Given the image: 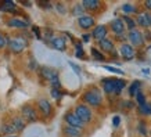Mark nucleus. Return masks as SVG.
Segmentation results:
<instances>
[{
    "instance_id": "29",
    "label": "nucleus",
    "mask_w": 151,
    "mask_h": 137,
    "mask_svg": "<svg viewBox=\"0 0 151 137\" xmlns=\"http://www.w3.org/2000/svg\"><path fill=\"white\" fill-rule=\"evenodd\" d=\"M125 89V80L122 79H116V87H115V94H119L121 91Z\"/></svg>"
},
{
    "instance_id": "22",
    "label": "nucleus",
    "mask_w": 151,
    "mask_h": 137,
    "mask_svg": "<svg viewBox=\"0 0 151 137\" xmlns=\"http://www.w3.org/2000/svg\"><path fill=\"white\" fill-rule=\"evenodd\" d=\"M1 133L3 134H9V136H15L14 133H18L17 129L13 126V123H6L1 126Z\"/></svg>"
},
{
    "instance_id": "25",
    "label": "nucleus",
    "mask_w": 151,
    "mask_h": 137,
    "mask_svg": "<svg viewBox=\"0 0 151 137\" xmlns=\"http://www.w3.org/2000/svg\"><path fill=\"white\" fill-rule=\"evenodd\" d=\"M83 13H85V7L82 6V3L81 4H75L72 9V14L73 15H76L78 18H81V17H83Z\"/></svg>"
},
{
    "instance_id": "37",
    "label": "nucleus",
    "mask_w": 151,
    "mask_h": 137,
    "mask_svg": "<svg viewBox=\"0 0 151 137\" xmlns=\"http://www.w3.org/2000/svg\"><path fill=\"white\" fill-rule=\"evenodd\" d=\"M69 65L72 67V69H73V71H75L76 73H78V75H81V68H78V65H75L73 62H69Z\"/></svg>"
},
{
    "instance_id": "10",
    "label": "nucleus",
    "mask_w": 151,
    "mask_h": 137,
    "mask_svg": "<svg viewBox=\"0 0 151 137\" xmlns=\"http://www.w3.org/2000/svg\"><path fill=\"white\" fill-rule=\"evenodd\" d=\"M39 73H40V78L46 79V80H49V82H51V80H54V79L58 78L57 71L53 69V68H50V67H40Z\"/></svg>"
},
{
    "instance_id": "15",
    "label": "nucleus",
    "mask_w": 151,
    "mask_h": 137,
    "mask_svg": "<svg viewBox=\"0 0 151 137\" xmlns=\"http://www.w3.org/2000/svg\"><path fill=\"white\" fill-rule=\"evenodd\" d=\"M51 46H53V49L58 51H64L67 49V42L63 36H55L51 39Z\"/></svg>"
},
{
    "instance_id": "31",
    "label": "nucleus",
    "mask_w": 151,
    "mask_h": 137,
    "mask_svg": "<svg viewBox=\"0 0 151 137\" xmlns=\"http://www.w3.org/2000/svg\"><path fill=\"white\" fill-rule=\"evenodd\" d=\"M136 101H137L139 107H140V105H144V104H146V97H144V94H143L142 91H139L137 94H136Z\"/></svg>"
},
{
    "instance_id": "1",
    "label": "nucleus",
    "mask_w": 151,
    "mask_h": 137,
    "mask_svg": "<svg viewBox=\"0 0 151 137\" xmlns=\"http://www.w3.org/2000/svg\"><path fill=\"white\" fill-rule=\"evenodd\" d=\"M83 101L89 104L90 107H100L101 103H103V97H101V93L99 89L93 87L90 90H87L85 94H83Z\"/></svg>"
},
{
    "instance_id": "13",
    "label": "nucleus",
    "mask_w": 151,
    "mask_h": 137,
    "mask_svg": "<svg viewBox=\"0 0 151 137\" xmlns=\"http://www.w3.org/2000/svg\"><path fill=\"white\" fill-rule=\"evenodd\" d=\"M136 24L143 28H151V13H142L137 15Z\"/></svg>"
},
{
    "instance_id": "9",
    "label": "nucleus",
    "mask_w": 151,
    "mask_h": 137,
    "mask_svg": "<svg viewBox=\"0 0 151 137\" xmlns=\"http://www.w3.org/2000/svg\"><path fill=\"white\" fill-rule=\"evenodd\" d=\"M119 53H121V55H122V58L125 61H130V60L134 58V49L132 47V44L122 43L121 47H119Z\"/></svg>"
},
{
    "instance_id": "6",
    "label": "nucleus",
    "mask_w": 151,
    "mask_h": 137,
    "mask_svg": "<svg viewBox=\"0 0 151 137\" xmlns=\"http://www.w3.org/2000/svg\"><path fill=\"white\" fill-rule=\"evenodd\" d=\"M128 39L129 42L132 43V47H142L144 44V36H143V33L137 29H133V31H129L128 33Z\"/></svg>"
},
{
    "instance_id": "34",
    "label": "nucleus",
    "mask_w": 151,
    "mask_h": 137,
    "mask_svg": "<svg viewBox=\"0 0 151 137\" xmlns=\"http://www.w3.org/2000/svg\"><path fill=\"white\" fill-rule=\"evenodd\" d=\"M51 96L54 97V98H57V100H60V98H61V93H60V89H51Z\"/></svg>"
},
{
    "instance_id": "5",
    "label": "nucleus",
    "mask_w": 151,
    "mask_h": 137,
    "mask_svg": "<svg viewBox=\"0 0 151 137\" xmlns=\"http://www.w3.org/2000/svg\"><path fill=\"white\" fill-rule=\"evenodd\" d=\"M110 28L112 29V32L115 33V36L118 37V39H125V22L122 19L119 18H115L112 19L110 22Z\"/></svg>"
},
{
    "instance_id": "4",
    "label": "nucleus",
    "mask_w": 151,
    "mask_h": 137,
    "mask_svg": "<svg viewBox=\"0 0 151 137\" xmlns=\"http://www.w3.org/2000/svg\"><path fill=\"white\" fill-rule=\"evenodd\" d=\"M21 114H22V118L25 119V122H36L37 121V111L35 110V107L31 104H25L21 110Z\"/></svg>"
},
{
    "instance_id": "12",
    "label": "nucleus",
    "mask_w": 151,
    "mask_h": 137,
    "mask_svg": "<svg viewBox=\"0 0 151 137\" xmlns=\"http://www.w3.org/2000/svg\"><path fill=\"white\" fill-rule=\"evenodd\" d=\"M78 25L82 29H90L94 27V18L92 15H83V17L78 18Z\"/></svg>"
},
{
    "instance_id": "16",
    "label": "nucleus",
    "mask_w": 151,
    "mask_h": 137,
    "mask_svg": "<svg viewBox=\"0 0 151 137\" xmlns=\"http://www.w3.org/2000/svg\"><path fill=\"white\" fill-rule=\"evenodd\" d=\"M82 6L87 11H99L101 7V1H99V0H83Z\"/></svg>"
},
{
    "instance_id": "26",
    "label": "nucleus",
    "mask_w": 151,
    "mask_h": 137,
    "mask_svg": "<svg viewBox=\"0 0 151 137\" xmlns=\"http://www.w3.org/2000/svg\"><path fill=\"white\" fill-rule=\"evenodd\" d=\"M122 11L125 13V15H128V14H133V13H137L136 7H134L133 4H129V3H126V4L122 6Z\"/></svg>"
},
{
    "instance_id": "35",
    "label": "nucleus",
    "mask_w": 151,
    "mask_h": 137,
    "mask_svg": "<svg viewBox=\"0 0 151 137\" xmlns=\"http://www.w3.org/2000/svg\"><path fill=\"white\" fill-rule=\"evenodd\" d=\"M7 42H9V40H7V39L1 35V33H0V49H4L6 46H7Z\"/></svg>"
},
{
    "instance_id": "38",
    "label": "nucleus",
    "mask_w": 151,
    "mask_h": 137,
    "mask_svg": "<svg viewBox=\"0 0 151 137\" xmlns=\"http://www.w3.org/2000/svg\"><path fill=\"white\" fill-rule=\"evenodd\" d=\"M119 122H121V118H119V116H114V119H112V125H114L115 128L119 126Z\"/></svg>"
},
{
    "instance_id": "7",
    "label": "nucleus",
    "mask_w": 151,
    "mask_h": 137,
    "mask_svg": "<svg viewBox=\"0 0 151 137\" xmlns=\"http://www.w3.org/2000/svg\"><path fill=\"white\" fill-rule=\"evenodd\" d=\"M64 119H65V122H67V125H68V126H71V128H75V129H81V130H82L83 125H85L82 121H81V119H79L75 114H72V112L65 114Z\"/></svg>"
},
{
    "instance_id": "24",
    "label": "nucleus",
    "mask_w": 151,
    "mask_h": 137,
    "mask_svg": "<svg viewBox=\"0 0 151 137\" xmlns=\"http://www.w3.org/2000/svg\"><path fill=\"white\" fill-rule=\"evenodd\" d=\"M122 21L125 22V25L129 28V31H133V29H136V21H133L129 15H124V18Z\"/></svg>"
},
{
    "instance_id": "28",
    "label": "nucleus",
    "mask_w": 151,
    "mask_h": 137,
    "mask_svg": "<svg viewBox=\"0 0 151 137\" xmlns=\"http://www.w3.org/2000/svg\"><path fill=\"white\" fill-rule=\"evenodd\" d=\"M92 55H93V58H96L97 61H104V55H103V53L99 51L97 49H94V47L92 49Z\"/></svg>"
},
{
    "instance_id": "39",
    "label": "nucleus",
    "mask_w": 151,
    "mask_h": 137,
    "mask_svg": "<svg viewBox=\"0 0 151 137\" xmlns=\"http://www.w3.org/2000/svg\"><path fill=\"white\" fill-rule=\"evenodd\" d=\"M144 7H146L147 10H151V0H146V1H144Z\"/></svg>"
},
{
    "instance_id": "32",
    "label": "nucleus",
    "mask_w": 151,
    "mask_h": 137,
    "mask_svg": "<svg viewBox=\"0 0 151 137\" xmlns=\"http://www.w3.org/2000/svg\"><path fill=\"white\" fill-rule=\"evenodd\" d=\"M104 68L112 73H116V75H124V71H121L118 68H114V67H110V65H104Z\"/></svg>"
},
{
    "instance_id": "18",
    "label": "nucleus",
    "mask_w": 151,
    "mask_h": 137,
    "mask_svg": "<svg viewBox=\"0 0 151 137\" xmlns=\"http://www.w3.org/2000/svg\"><path fill=\"white\" fill-rule=\"evenodd\" d=\"M99 47L104 53H112L114 51V42L111 40V39H104V40L99 42Z\"/></svg>"
},
{
    "instance_id": "8",
    "label": "nucleus",
    "mask_w": 151,
    "mask_h": 137,
    "mask_svg": "<svg viewBox=\"0 0 151 137\" xmlns=\"http://www.w3.org/2000/svg\"><path fill=\"white\" fill-rule=\"evenodd\" d=\"M37 110L40 111V114L43 115V116H50L51 112H53V107H51V104L49 103V100H46V98H39L37 100Z\"/></svg>"
},
{
    "instance_id": "17",
    "label": "nucleus",
    "mask_w": 151,
    "mask_h": 137,
    "mask_svg": "<svg viewBox=\"0 0 151 137\" xmlns=\"http://www.w3.org/2000/svg\"><path fill=\"white\" fill-rule=\"evenodd\" d=\"M7 25L11 28H19V29H24V28H28L29 27V22L25 21L22 18H11L7 21Z\"/></svg>"
},
{
    "instance_id": "41",
    "label": "nucleus",
    "mask_w": 151,
    "mask_h": 137,
    "mask_svg": "<svg viewBox=\"0 0 151 137\" xmlns=\"http://www.w3.org/2000/svg\"><path fill=\"white\" fill-rule=\"evenodd\" d=\"M7 137H18V136H7Z\"/></svg>"
},
{
    "instance_id": "33",
    "label": "nucleus",
    "mask_w": 151,
    "mask_h": 137,
    "mask_svg": "<svg viewBox=\"0 0 151 137\" xmlns=\"http://www.w3.org/2000/svg\"><path fill=\"white\" fill-rule=\"evenodd\" d=\"M55 9L58 10L60 14H65V13H67V9H65V6L63 4V3H57V4H55Z\"/></svg>"
},
{
    "instance_id": "23",
    "label": "nucleus",
    "mask_w": 151,
    "mask_h": 137,
    "mask_svg": "<svg viewBox=\"0 0 151 137\" xmlns=\"http://www.w3.org/2000/svg\"><path fill=\"white\" fill-rule=\"evenodd\" d=\"M139 91H140V82L139 80H136V82H133L132 85H130V87H129V94L130 96H134L136 97V94H137Z\"/></svg>"
},
{
    "instance_id": "3",
    "label": "nucleus",
    "mask_w": 151,
    "mask_h": 137,
    "mask_svg": "<svg viewBox=\"0 0 151 137\" xmlns=\"http://www.w3.org/2000/svg\"><path fill=\"white\" fill-rule=\"evenodd\" d=\"M75 115L82 121L83 123H89V122L92 121V116H93L90 108L85 104H78L75 107Z\"/></svg>"
},
{
    "instance_id": "19",
    "label": "nucleus",
    "mask_w": 151,
    "mask_h": 137,
    "mask_svg": "<svg viewBox=\"0 0 151 137\" xmlns=\"http://www.w3.org/2000/svg\"><path fill=\"white\" fill-rule=\"evenodd\" d=\"M0 11H4V13H13V11H17L15 10V4L10 0H4L0 3Z\"/></svg>"
},
{
    "instance_id": "40",
    "label": "nucleus",
    "mask_w": 151,
    "mask_h": 137,
    "mask_svg": "<svg viewBox=\"0 0 151 137\" xmlns=\"http://www.w3.org/2000/svg\"><path fill=\"white\" fill-rule=\"evenodd\" d=\"M83 40L87 42V40H89V36H87V35H85V36H83Z\"/></svg>"
},
{
    "instance_id": "36",
    "label": "nucleus",
    "mask_w": 151,
    "mask_h": 137,
    "mask_svg": "<svg viewBox=\"0 0 151 137\" xmlns=\"http://www.w3.org/2000/svg\"><path fill=\"white\" fill-rule=\"evenodd\" d=\"M76 57L78 58H82L83 57V50H82V47H81V44L76 46Z\"/></svg>"
},
{
    "instance_id": "21",
    "label": "nucleus",
    "mask_w": 151,
    "mask_h": 137,
    "mask_svg": "<svg viewBox=\"0 0 151 137\" xmlns=\"http://www.w3.org/2000/svg\"><path fill=\"white\" fill-rule=\"evenodd\" d=\"M64 134L67 137H82V130L81 129L71 128V126H67L64 129Z\"/></svg>"
},
{
    "instance_id": "30",
    "label": "nucleus",
    "mask_w": 151,
    "mask_h": 137,
    "mask_svg": "<svg viewBox=\"0 0 151 137\" xmlns=\"http://www.w3.org/2000/svg\"><path fill=\"white\" fill-rule=\"evenodd\" d=\"M139 110H140V112H142L143 115H151V105L147 104V103L144 105H140Z\"/></svg>"
},
{
    "instance_id": "2",
    "label": "nucleus",
    "mask_w": 151,
    "mask_h": 137,
    "mask_svg": "<svg viewBox=\"0 0 151 137\" xmlns=\"http://www.w3.org/2000/svg\"><path fill=\"white\" fill-rule=\"evenodd\" d=\"M7 46H9V49L11 53L19 54V53H22V51L27 49L28 40L24 39V36H14V37H11V39H9Z\"/></svg>"
},
{
    "instance_id": "11",
    "label": "nucleus",
    "mask_w": 151,
    "mask_h": 137,
    "mask_svg": "<svg viewBox=\"0 0 151 137\" xmlns=\"http://www.w3.org/2000/svg\"><path fill=\"white\" fill-rule=\"evenodd\" d=\"M107 33H108V28L105 27V25H97L93 29L92 37L96 39L97 42H101V40H104V39H107Z\"/></svg>"
},
{
    "instance_id": "14",
    "label": "nucleus",
    "mask_w": 151,
    "mask_h": 137,
    "mask_svg": "<svg viewBox=\"0 0 151 137\" xmlns=\"http://www.w3.org/2000/svg\"><path fill=\"white\" fill-rule=\"evenodd\" d=\"M101 86L105 93H115V87H116V79H103L101 80Z\"/></svg>"
},
{
    "instance_id": "27",
    "label": "nucleus",
    "mask_w": 151,
    "mask_h": 137,
    "mask_svg": "<svg viewBox=\"0 0 151 137\" xmlns=\"http://www.w3.org/2000/svg\"><path fill=\"white\" fill-rule=\"evenodd\" d=\"M137 130H139V133H140L142 136H147V134H148V130H147V126H146V123H144L143 121H140V122H139Z\"/></svg>"
},
{
    "instance_id": "20",
    "label": "nucleus",
    "mask_w": 151,
    "mask_h": 137,
    "mask_svg": "<svg viewBox=\"0 0 151 137\" xmlns=\"http://www.w3.org/2000/svg\"><path fill=\"white\" fill-rule=\"evenodd\" d=\"M11 123H13L14 128L17 129V132L24 130V129H25V126H27V122H25V119H24L22 116H17V118H14L13 121H11Z\"/></svg>"
}]
</instances>
